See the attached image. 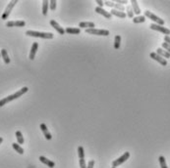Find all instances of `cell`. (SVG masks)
I'll use <instances>...</instances> for the list:
<instances>
[{"instance_id": "1", "label": "cell", "mask_w": 170, "mask_h": 168, "mask_svg": "<svg viewBox=\"0 0 170 168\" xmlns=\"http://www.w3.org/2000/svg\"><path fill=\"white\" fill-rule=\"evenodd\" d=\"M28 91H29V88L28 87H23L22 89H20L19 91H17L16 93H14V94L10 95L8 97H5L4 99L0 100V107H3L4 105H6V104H8L9 102H11V101L20 98L21 96H23L24 94H26V93H27Z\"/></svg>"}, {"instance_id": "2", "label": "cell", "mask_w": 170, "mask_h": 168, "mask_svg": "<svg viewBox=\"0 0 170 168\" xmlns=\"http://www.w3.org/2000/svg\"><path fill=\"white\" fill-rule=\"evenodd\" d=\"M26 34L28 36L39 37V38H45V39L53 38V33H51V32H40V31H26Z\"/></svg>"}, {"instance_id": "3", "label": "cell", "mask_w": 170, "mask_h": 168, "mask_svg": "<svg viewBox=\"0 0 170 168\" xmlns=\"http://www.w3.org/2000/svg\"><path fill=\"white\" fill-rule=\"evenodd\" d=\"M145 17L150 19L153 22L156 23V25H164V21L162 20V19H160L159 17H157L154 14H153L150 11H145Z\"/></svg>"}, {"instance_id": "4", "label": "cell", "mask_w": 170, "mask_h": 168, "mask_svg": "<svg viewBox=\"0 0 170 168\" xmlns=\"http://www.w3.org/2000/svg\"><path fill=\"white\" fill-rule=\"evenodd\" d=\"M86 32L88 34L94 35H102V36H108L109 31L107 29H97V28H88L86 29Z\"/></svg>"}, {"instance_id": "5", "label": "cell", "mask_w": 170, "mask_h": 168, "mask_svg": "<svg viewBox=\"0 0 170 168\" xmlns=\"http://www.w3.org/2000/svg\"><path fill=\"white\" fill-rule=\"evenodd\" d=\"M129 158H130V152H126L123 155H121L119 158H117V159L114 160V161L112 162V167H115L116 168L117 166L121 165L122 163H124L127 159H129Z\"/></svg>"}, {"instance_id": "6", "label": "cell", "mask_w": 170, "mask_h": 168, "mask_svg": "<svg viewBox=\"0 0 170 168\" xmlns=\"http://www.w3.org/2000/svg\"><path fill=\"white\" fill-rule=\"evenodd\" d=\"M150 28L153 31H159L161 33H163L165 35H168L170 34V29L169 28H166L163 25H156V24H151L150 25Z\"/></svg>"}, {"instance_id": "7", "label": "cell", "mask_w": 170, "mask_h": 168, "mask_svg": "<svg viewBox=\"0 0 170 168\" xmlns=\"http://www.w3.org/2000/svg\"><path fill=\"white\" fill-rule=\"evenodd\" d=\"M16 3H18L17 0H14V1H10V3L6 7L4 13L2 14V17H1L2 20H6V19L9 17V15L11 14V12H12V10L14 8V6L16 5Z\"/></svg>"}, {"instance_id": "8", "label": "cell", "mask_w": 170, "mask_h": 168, "mask_svg": "<svg viewBox=\"0 0 170 168\" xmlns=\"http://www.w3.org/2000/svg\"><path fill=\"white\" fill-rule=\"evenodd\" d=\"M150 56V58H151V59L154 60V61L158 62L161 66H167V61H166V60H165L164 58L160 57L159 55H157V54L156 53V52H151Z\"/></svg>"}, {"instance_id": "9", "label": "cell", "mask_w": 170, "mask_h": 168, "mask_svg": "<svg viewBox=\"0 0 170 168\" xmlns=\"http://www.w3.org/2000/svg\"><path fill=\"white\" fill-rule=\"evenodd\" d=\"M50 25H51V27H52V28H53L55 29V31H56L60 35H63V34H65V33H66V32H65V29H64L63 28H62L61 25L57 23L56 21L51 20V21H50Z\"/></svg>"}, {"instance_id": "10", "label": "cell", "mask_w": 170, "mask_h": 168, "mask_svg": "<svg viewBox=\"0 0 170 168\" xmlns=\"http://www.w3.org/2000/svg\"><path fill=\"white\" fill-rule=\"evenodd\" d=\"M25 25H26L25 21H9L6 23V27H8V28H13V27L23 28Z\"/></svg>"}, {"instance_id": "11", "label": "cell", "mask_w": 170, "mask_h": 168, "mask_svg": "<svg viewBox=\"0 0 170 168\" xmlns=\"http://www.w3.org/2000/svg\"><path fill=\"white\" fill-rule=\"evenodd\" d=\"M95 12L98 13V14H100L102 15L103 17H105L106 19H108V20H110V19H112V16H111V14H110L109 12H107V11H105L103 8H100V7H97L95 8Z\"/></svg>"}, {"instance_id": "12", "label": "cell", "mask_w": 170, "mask_h": 168, "mask_svg": "<svg viewBox=\"0 0 170 168\" xmlns=\"http://www.w3.org/2000/svg\"><path fill=\"white\" fill-rule=\"evenodd\" d=\"M40 129H42V133L44 134V137H45V139L46 140H51L52 136H51L50 132L48 131V129H47L46 125L44 124V123H42V124H40Z\"/></svg>"}, {"instance_id": "13", "label": "cell", "mask_w": 170, "mask_h": 168, "mask_svg": "<svg viewBox=\"0 0 170 168\" xmlns=\"http://www.w3.org/2000/svg\"><path fill=\"white\" fill-rule=\"evenodd\" d=\"M38 48H39V43L38 42H34L32 45V49L31 52H29V60H34L36 57V51H38Z\"/></svg>"}, {"instance_id": "14", "label": "cell", "mask_w": 170, "mask_h": 168, "mask_svg": "<svg viewBox=\"0 0 170 168\" xmlns=\"http://www.w3.org/2000/svg\"><path fill=\"white\" fill-rule=\"evenodd\" d=\"M95 25L92 22H82L79 24V28H94Z\"/></svg>"}, {"instance_id": "15", "label": "cell", "mask_w": 170, "mask_h": 168, "mask_svg": "<svg viewBox=\"0 0 170 168\" xmlns=\"http://www.w3.org/2000/svg\"><path fill=\"white\" fill-rule=\"evenodd\" d=\"M109 13L111 14V16H116V17L121 18V19H125L127 17V15L125 12H121V11H118V10H115V9H112Z\"/></svg>"}, {"instance_id": "16", "label": "cell", "mask_w": 170, "mask_h": 168, "mask_svg": "<svg viewBox=\"0 0 170 168\" xmlns=\"http://www.w3.org/2000/svg\"><path fill=\"white\" fill-rule=\"evenodd\" d=\"M131 4H132V9H133L134 14H137L139 16V15L141 14V9H140V7H139L138 1H136V0H132Z\"/></svg>"}, {"instance_id": "17", "label": "cell", "mask_w": 170, "mask_h": 168, "mask_svg": "<svg viewBox=\"0 0 170 168\" xmlns=\"http://www.w3.org/2000/svg\"><path fill=\"white\" fill-rule=\"evenodd\" d=\"M39 160L42 161L43 164H45V165H47L49 168H53L55 166V163L53 161H51V160L47 159L46 158H44V156H39Z\"/></svg>"}, {"instance_id": "18", "label": "cell", "mask_w": 170, "mask_h": 168, "mask_svg": "<svg viewBox=\"0 0 170 168\" xmlns=\"http://www.w3.org/2000/svg\"><path fill=\"white\" fill-rule=\"evenodd\" d=\"M156 53L157 55H159L160 57L164 58V59H165V58H166V59L170 58V54L168 53V52H166L164 49H162V48H157Z\"/></svg>"}, {"instance_id": "19", "label": "cell", "mask_w": 170, "mask_h": 168, "mask_svg": "<svg viewBox=\"0 0 170 168\" xmlns=\"http://www.w3.org/2000/svg\"><path fill=\"white\" fill-rule=\"evenodd\" d=\"M0 55H1L3 61H4V63H5L6 65L10 64V58H9V56H8V53H7V50L2 49L1 52H0Z\"/></svg>"}, {"instance_id": "20", "label": "cell", "mask_w": 170, "mask_h": 168, "mask_svg": "<svg viewBox=\"0 0 170 168\" xmlns=\"http://www.w3.org/2000/svg\"><path fill=\"white\" fill-rule=\"evenodd\" d=\"M65 32L69 33V34H80L81 33V28H67L65 29Z\"/></svg>"}, {"instance_id": "21", "label": "cell", "mask_w": 170, "mask_h": 168, "mask_svg": "<svg viewBox=\"0 0 170 168\" xmlns=\"http://www.w3.org/2000/svg\"><path fill=\"white\" fill-rule=\"evenodd\" d=\"M146 22V17L145 16H137L133 18V23L134 24H141Z\"/></svg>"}, {"instance_id": "22", "label": "cell", "mask_w": 170, "mask_h": 168, "mask_svg": "<svg viewBox=\"0 0 170 168\" xmlns=\"http://www.w3.org/2000/svg\"><path fill=\"white\" fill-rule=\"evenodd\" d=\"M48 5H49V1H47V0H43L42 1V15H44V16H46L47 15Z\"/></svg>"}, {"instance_id": "23", "label": "cell", "mask_w": 170, "mask_h": 168, "mask_svg": "<svg viewBox=\"0 0 170 168\" xmlns=\"http://www.w3.org/2000/svg\"><path fill=\"white\" fill-rule=\"evenodd\" d=\"M120 45H121V36L116 35L115 38H114V48L118 50L120 48Z\"/></svg>"}, {"instance_id": "24", "label": "cell", "mask_w": 170, "mask_h": 168, "mask_svg": "<svg viewBox=\"0 0 170 168\" xmlns=\"http://www.w3.org/2000/svg\"><path fill=\"white\" fill-rule=\"evenodd\" d=\"M12 147H13L14 150L18 152V154H20V155H23V154H24V150H23V148H22L19 144L13 143V144H12Z\"/></svg>"}, {"instance_id": "25", "label": "cell", "mask_w": 170, "mask_h": 168, "mask_svg": "<svg viewBox=\"0 0 170 168\" xmlns=\"http://www.w3.org/2000/svg\"><path fill=\"white\" fill-rule=\"evenodd\" d=\"M15 135H16L17 141H18V144H21V145H22V144H24L25 140H24L23 134H22L21 131H16V134H15Z\"/></svg>"}, {"instance_id": "26", "label": "cell", "mask_w": 170, "mask_h": 168, "mask_svg": "<svg viewBox=\"0 0 170 168\" xmlns=\"http://www.w3.org/2000/svg\"><path fill=\"white\" fill-rule=\"evenodd\" d=\"M158 160H159V164H160V167H161V168H168V167H167V164H166L164 156L160 155L159 158H158Z\"/></svg>"}, {"instance_id": "27", "label": "cell", "mask_w": 170, "mask_h": 168, "mask_svg": "<svg viewBox=\"0 0 170 168\" xmlns=\"http://www.w3.org/2000/svg\"><path fill=\"white\" fill-rule=\"evenodd\" d=\"M78 156H79L80 159L85 158V151H84V148L82 147V146H80V147L78 148Z\"/></svg>"}, {"instance_id": "28", "label": "cell", "mask_w": 170, "mask_h": 168, "mask_svg": "<svg viewBox=\"0 0 170 168\" xmlns=\"http://www.w3.org/2000/svg\"><path fill=\"white\" fill-rule=\"evenodd\" d=\"M126 11H127V16L129 18H134V12H133V9L131 6H127L126 7Z\"/></svg>"}, {"instance_id": "29", "label": "cell", "mask_w": 170, "mask_h": 168, "mask_svg": "<svg viewBox=\"0 0 170 168\" xmlns=\"http://www.w3.org/2000/svg\"><path fill=\"white\" fill-rule=\"evenodd\" d=\"M56 4H57V1L56 0H51V1H49V6H50V9L54 11L55 9H56Z\"/></svg>"}, {"instance_id": "30", "label": "cell", "mask_w": 170, "mask_h": 168, "mask_svg": "<svg viewBox=\"0 0 170 168\" xmlns=\"http://www.w3.org/2000/svg\"><path fill=\"white\" fill-rule=\"evenodd\" d=\"M114 8H115V10H118V11H121V12H124V6L123 5H120L118 4V3H115V6H114Z\"/></svg>"}, {"instance_id": "31", "label": "cell", "mask_w": 170, "mask_h": 168, "mask_svg": "<svg viewBox=\"0 0 170 168\" xmlns=\"http://www.w3.org/2000/svg\"><path fill=\"white\" fill-rule=\"evenodd\" d=\"M162 49H164L166 52H168V53L170 54V45H169V44L163 42V43H162Z\"/></svg>"}, {"instance_id": "32", "label": "cell", "mask_w": 170, "mask_h": 168, "mask_svg": "<svg viewBox=\"0 0 170 168\" xmlns=\"http://www.w3.org/2000/svg\"><path fill=\"white\" fill-rule=\"evenodd\" d=\"M80 168H87L86 161H85V158L80 159Z\"/></svg>"}, {"instance_id": "33", "label": "cell", "mask_w": 170, "mask_h": 168, "mask_svg": "<svg viewBox=\"0 0 170 168\" xmlns=\"http://www.w3.org/2000/svg\"><path fill=\"white\" fill-rule=\"evenodd\" d=\"M104 4L108 7H112V8H114V6H115V3H113L111 1H104Z\"/></svg>"}, {"instance_id": "34", "label": "cell", "mask_w": 170, "mask_h": 168, "mask_svg": "<svg viewBox=\"0 0 170 168\" xmlns=\"http://www.w3.org/2000/svg\"><path fill=\"white\" fill-rule=\"evenodd\" d=\"M94 160H90V162H88L87 168H94Z\"/></svg>"}, {"instance_id": "35", "label": "cell", "mask_w": 170, "mask_h": 168, "mask_svg": "<svg viewBox=\"0 0 170 168\" xmlns=\"http://www.w3.org/2000/svg\"><path fill=\"white\" fill-rule=\"evenodd\" d=\"M116 2L118 3V4H120V5H124V4H127V3H128L127 0H117Z\"/></svg>"}, {"instance_id": "36", "label": "cell", "mask_w": 170, "mask_h": 168, "mask_svg": "<svg viewBox=\"0 0 170 168\" xmlns=\"http://www.w3.org/2000/svg\"><path fill=\"white\" fill-rule=\"evenodd\" d=\"M164 42L170 45V36H168V35H165L164 36Z\"/></svg>"}, {"instance_id": "37", "label": "cell", "mask_w": 170, "mask_h": 168, "mask_svg": "<svg viewBox=\"0 0 170 168\" xmlns=\"http://www.w3.org/2000/svg\"><path fill=\"white\" fill-rule=\"evenodd\" d=\"M97 3L98 4V7H100V8H102V6L104 5V2L101 1V0H97Z\"/></svg>"}, {"instance_id": "38", "label": "cell", "mask_w": 170, "mask_h": 168, "mask_svg": "<svg viewBox=\"0 0 170 168\" xmlns=\"http://www.w3.org/2000/svg\"><path fill=\"white\" fill-rule=\"evenodd\" d=\"M2 142H3V138L0 137V144H2Z\"/></svg>"}, {"instance_id": "39", "label": "cell", "mask_w": 170, "mask_h": 168, "mask_svg": "<svg viewBox=\"0 0 170 168\" xmlns=\"http://www.w3.org/2000/svg\"><path fill=\"white\" fill-rule=\"evenodd\" d=\"M112 168H115V167H112Z\"/></svg>"}, {"instance_id": "40", "label": "cell", "mask_w": 170, "mask_h": 168, "mask_svg": "<svg viewBox=\"0 0 170 168\" xmlns=\"http://www.w3.org/2000/svg\"><path fill=\"white\" fill-rule=\"evenodd\" d=\"M0 57H1V55H0Z\"/></svg>"}]
</instances>
